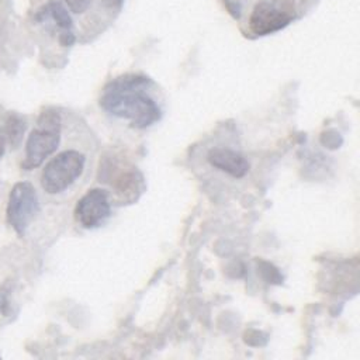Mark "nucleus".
Here are the masks:
<instances>
[{
    "mask_svg": "<svg viewBox=\"0 0 360 360\" xmlns=\"http://www.w3.org/2000/svg\"><path fill=\"white\" fill-rule=\"evenodd\" d=\"M25 134V122L21 117L11 114L6 120V136L8 139V143L15 148L21 143Z\"/></svg>",
    "mask_w": 360,
    "mask_h": 360,
    "instance_id": "9",
    "label": "nucleus"
},
{
    "mask_svg": "<svg viewBox=\"0 0 360 360\" xmlns=\"http://www.w3.org/2000/svg\"><path fill=\"white\" fill-rule=\"evenodd\" d=\"M297 17L294 0H260L249 15V30L255 37L274 34Z\"/></svg>",
    "mask_w": 360,
    "mask_h": 360,
    "instance_id": "5",
    "label": "nucleus"
},
{
    "mask_svg": "<svg viewBox=\"0 0 360 360\" xmlns=\"http://www.w3.org/2000/svg\"><path fill=\"white\" fill-rule=\"evenodd\" d=\"M98 104L111 120L138 131L158 124L165 112L160 89L142 73H125L110 80L101 90Z\"/></svg>",
    "mask_w": 360,
    "mask_h": 360,
    "instance_id": "1",
    "label": "nucleus"
},
{
    "mask_svg": "<svg viewBox=\"0 0 360 360\" xmlns=\"http://www.w3.org/2000/svg\"><path fill=\"white\" fill-rule=\"evenodd\" d=\"M103 3V6L108 10H112V11H118L121 7H122V3L124 0H100Z\"/></svg>",
    "mask_w": 360,
    "mask_h": 360,
    "instance_id": "12",
    "label": "nucleus"
},
{
    "mask_svg": "<svg viewBox=\"0 0 360 360\" xmlns=\"http://www.w3.org/2000/svg\"><path fill=\"white\" fill-rule=\"evenodd\" d=\"M35 20L39 22H52V25L58 30V38L62 45L70 46L75 44L73 21L62 1L51 0L44 4L35 14Z\"/></svg>",
    "mask_w": 360,
    "mask_h": 360,
    "instance_id": "8",
    "label": "nucleus"
},
{
    "mask_svg": "<svg viewBox=\"0 0 360 360\" xmlns=\"http://www.w3.org/2000/svg\"><path fill=\"white\" fill-rule=\"evenodd\" d=\"M3 153H4V138H3V134L0 131V158L3 156Z\"/></svg>",
    "mask_w": 360,
    "mask_h": 360,
    "instance_id": "13",
    "label": "nucleus"
},
{
    "mask_svg": "<svg viewBox=\"0 0 360 360\" xmlns=\"http://www.w3.org/2000/svg\"><path fill=\"white\" fill-rule=\"evenodd\" d=\"M89 169V155L77 148H68L51 158L41 173V187L51 195L73 188Z\"/></svg>",
    "mask_w": 360,
    "mask_h": 360,
    "instance_id": "3",
    "label": "nucleus"
},
{
    "mask_svg": "<svg viewBox=\"0 0 360 360\" xmlns=\"http://www.w3.org/2000/svg\"><path fill=\"white\" fill-rule=\"evenodd\" d=\"M65 4L69 7V10H72L76 14H82L84 13L89 6H90V0H65Z\"/></svg>",
    "mask_w": 360,
    "mask_h": 360,
    "instance_id": "10",
    "label": "nucleus"
},
{
    "mask_svg": "<svg viewBox=\"0 0 360 360\" xmlns=\"http://www.w3.org/2000/svg\"><path fill=\"white\" fill-rule=\"evenodd\" d=\"M112 195L107 188L94 187L86 191L75 207V219L84 229H94L111 217Z\"/></svg>",
    "mask_w": 360,
    "mask_h": 360,
    "instance_id": "7",
    "label": "nucleus"
},
{
    "mask_svg": "<svg viewBox=\"0 0 360 360\" xmlns=\"http://www.w3.org/2000/svg\"><path fill=\"white\" fill-rule=\"evenodd\" d=\"M60 134V114L53 108L44 110L37 120L35 128L28 135L21 167L24 170H32L41 166L59 148Z\"/></svg>",
    "mask_w": 360,
    "mask_h": 360,
    "instance_id": "4",
    "label": "nucleus"
},
{
    "mask_svg": "<svg viewBox=\"0 0 360 360\" xmlns=\"http://www.w3.org/2000/svg\"><path fill=\"white\" fill-rule=\"evenodd\" d=\"M39 211V201L35 187L28 181H20L13 186L7 202V221L11 228L24 235L32 219Z\"/></svg>",
    "mask_w": 360,
    "mask_h": 360,
    "instance_id": "6",
    "label": "nucleus"
},
{
    "mask_svg": "<svg viewBox=\"0 0 360 360\" xmlns=\"http://www.w3.org/2000/svg\"><path fill=\"white\" fill-rule=\"evenodd\" d=\"M0 312L4 315L10 312V291L6 285L0 288Z\"/></svg>",
    "mask_w": 360,
    "mask_h": 360,
    "instance_id": "11",
    "label": "nucleus"
},
{
    "mask_svg": "<svg viewBox=\"0 0 360 360\" xmlns=\"http://www.w3.org/2000/svg\"><path fill=\"white\" fill-rule=\"evenodd\" d=\"M202 163L205 173H212L218 180H243L250 172V160L231 136H211L198 146L193 155Z\"/></svg>",
    "mask_w": 360,
    "mask_h": 360,
    "instance_id": "2",
    "label": "nucleus"
}]
</instances>
